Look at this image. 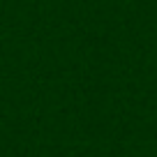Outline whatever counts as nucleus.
I'll use <instances>...</instances> for the list:
<instances>
[]
</instances>
